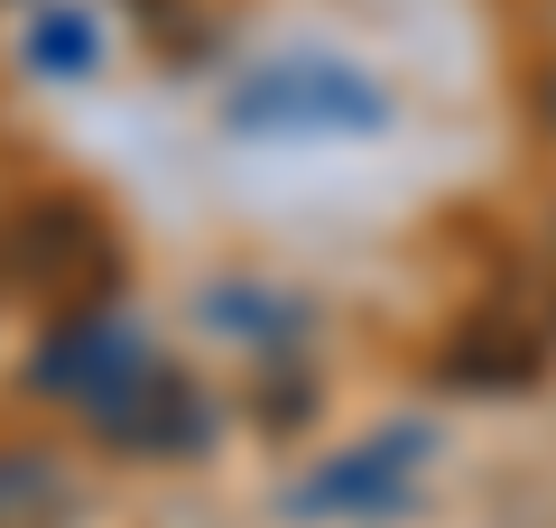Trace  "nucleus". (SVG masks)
Listing matches in <instances>:
<instances>
[{"instance_id": "f257e3e1", "label": "nucleus", "mask_w": 556, "mask_h": 528, "mask_svg": "<svg viewBox=\"0 0 556 528\" xmlns=\"http://www.w3.org/2000/svg\"><path fill=\"white\" fill-rule=\"evenodd\" d=\"M223 121L241 139H343V130H380L390 102L343 56H278V65H260V75L232 84Z\"/></svg>"}, {"instance_id": "f03ea898", "label": "nucleus", "mask_w": 556, "mask_h": 528, "mask_svg": "<svg viewBox=\"0 0 556 528\" xmlns=\"http://www.w3.org/2000/svg\"><path fill=\"white\" fill-rule=\"evenodd\" d=\"M417 473H427V427H380V436H362V445L325 454V464L288 491V510H298V519H390L417 491Z\"/></svg>"}, {"instance_id": "7ed1b4c3", "label": "nucleus", "mask_w": 556, "mask_h": 528, "mask_svg": "<svg viewBox=\"0 0 556 528\" xmlns=\"http://www.w3.org/2000/svg\"><path fill=\"white\" fill-rule=\"evenodd\" d=\"M93 427L112 436V445H130V454H186V445L204 436V399H195V380H186L177 362H159V352H149V362H139V380L93 417Z\"/></svg>"}, {"instance_id": "20e7f679", "label": "nucleus", "mask_w": 556, "mask_h": 528, "mask_svg": "<svg viewBox=\"0 0 556 528\" xmlns=\"http://www.w3.org/2000/svg\"><path fill=\"white\" fill-rule=\"evenodd\" d=\"M28 56H38L47 75H75V65H93V28H84V20H65V10H47V20H38V38H28Z\"/></svg>"}, {"instance_id": "39448f33", "label": "nucleus", "mask_w": 556, "mask_h": 528, "mask_svg": "<svg viewBox=\"0 0 556 528\" xmlns=\"http://www.w3.org/2000/svg\"><path fill=\"white\" fill-rule=\"evenodd\" d=\"M538 112L556 121V65H547V75H538Z\"/></svg>"}]
</instances>
